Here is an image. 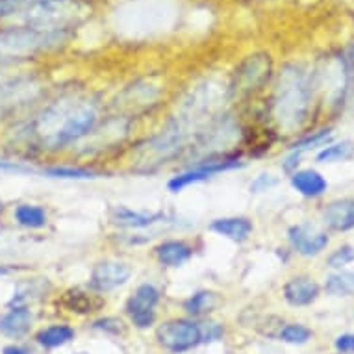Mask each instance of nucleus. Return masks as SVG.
Masks as SVG:
<instances>
[{
    "label": "nucleus",
    "mask_w": 354,
    "mask_h": 354,
    "mask_svg": "<svg viewBox=\"0 0 354 354\" xmlns=\"http://www.w3.org/2000/svg\"><path fill=\"white\" fill-rule=\"evenodd\" d=\"M89 15L87 0H24L17 17L28 28L71 34Z\"/></svg>",
    "instance_id": "1"
},
{
    "label": "nucleus",
    "mask_w": 354,
    "mask_h": 354,
    "mask_svg": "<svg viewBox=\"0 0 354 354\" xmlns=\"http://www.w3.org/2000/svg\"><path fill=\"white\" fill-rule=\"evenodd\" d=\"M310 82L308 75L297 65H288L280 73L279 86L274 91L277 119L286 128L299 127L310 108Z\"/></svg>",
    "instance_id": "2"
},
{
    "label": "nucleus",
    "mask_w": 354,
    "mask_h": 354,
    "mask_svg": "<svg viewBox=\"0 0 354 354\" xmlns=\"http://www.w3.org/2000/svg\"><path fill=\"white\" fill-rule=\"evenodd\" d=\"M69 35L67 32H43L23 24L0 28V65L50 50L65 43Z\"/></svg>",
    "instance_id": "3"
},
{
    "label": "nucleus",
    "mask_w": 354,
    "mask_h": 354,
    "mask_svg": "<svg viewBox=\"0 0 354 354\" xmlns=\"http://www.w3.org/2000/svg\"><path fill=\"white\" fill-rule=\"evenodd\" d=\"M99 121L97 110L91 104H78L73 110L64 111L62 124L48 134L47 141L53 147H65L86 138Z\"/></svg>",
    "instance_id": "4"
},
{
    "label": "nucleus",
    "mask_w": 354,
    "mask_h": 354,
    "mask_svg": "<svg viewBox=\"0 0 354 354\" xmlns=\"http://www.w3.org/2000/svg\"><path fill=\"white\" fill-rule=\"evenodd\" d=\"M156 337L171 353H184L203 342V330L193 321L173 319L158 328Z\"/></svg>",
    "instance_id": "5"
},
{
    "label": "nucleus",
    "mask_w": 354,
    "mask_h": 354,
    "mask_svg": "<svg viewBox=\"0 0 354 354\" xmlns=\"http://www.w3.org/2000/svg\"><path fill=\"white\" fill-rule=\"evenodd\" d=\"M243 167V162H239L238 156L234 158H221V160H208V162L201 163L197 167L189 169L186 173H180L173 176L167 182V187L171 193H180L182 189H186L192 184H198L212 178L214 174L223 173V171H230V169Z\"/></svg>",
    "instance_id": "6"
},
{
    "label": "nucleus",
    "mask_w": 354,
    "mask_h": 354,
    "mask_svg": "<svg viewBox=\"0 0 354 354\" xmlns=\"http://www.w3.org/2000/svg\"><path fill=\"white\" fill-rule=\"evenodd\" d=\"M160 302V290L152 284H141L127 302V314L136 326L147 328L156 321V306Z\"/></svg>",
    "instance_id": "7"
},
{
    "label": "nucleus",
    "mask_w": 354,
    "mask_h": 354,
    "mask_svg": "<svg viewBox=\"0 0 354 354\" xmlns=\"http://www.w3.org/2000/svg\"><path fill=\"white\" fill-rule=\"evenodd\" d=\"M130 277H132V268L127 261L102 260L91 271L89 286H91V290L106 293V291H113L127 284Z\"/></svg>",
    "instance_id": "8"
},
{
    "label": "nucleus",
    "mask_w": 354,
    "mask_h": 354,
    "mask_svg": "<svg viewBox=\"0 0 354 354\" xmlns=\"http://www.w3.org/2000/svg\"><path fill=\"white\" fill-rule=\"evenodd\" d=\"M271 76V58L268 54H252L241 62L236 69V84L234 91H252L263 86Z\"/></svg>",
    "instance_id": "9"
},
{
    "label": "nucleus",
    "mask_w": 354,
    "mask_h": 354,
    "mask_svg": "<svg viewBox=\"0 0 354 354\" xmlns=\"http://www.w3.org/2000/svg\"><path fill=\"white\" fill-rule=\"evenodd\" d=\"M288 239H290L291 249L295 250L297 254L306 256V258L317 256L326 249V245L330 243L328 234L317 230L315 227H310V225L291 227L288 232Z\"/></svg>",
    "instance_id": "10"
},
{
    "label": "nucleus",
    "mask_w": 354,
    "mask_h": 354,
    "mask_svg": "<svg viewBox=\"0 0 354 354\" xmlns=\"http://www.w3.org/2000/svg\"><path fill=\"white\" fill-rule=\"evenodd\" d=\"M325 225L336 232H347L354 228V198L332 201L323 212Z\"/></svg>",
    "instance_id": "11"
},
{
    "label": "nucleus",
    "mask_w": 354,
    "mask_h": 354,
    "mask_svg": "<svg viewBox=\"0 0 354 354\" xmlns=\"http://www.w3.org/2000/svg\"><path fill=\"white\" fill-rule=\"evenodd\" d=\"M209 230L217 236L230 239V241L243 243L250 238L254 225L247 217H219V219H214L209 223Z\"/></svg>",
    "instance_id": "12"
},
{
    "label": "nucleus",
    "mask_w": 354,
    "mask_h": 354,
    "mask_svg": "<svg viewBox=\"0 0 354 354\" xmlns=\"http://www.w3.org/2000/svg\"><path fill=\"white\" fill-rule=\"evenodd\" d=\"M319 284L308 277H295L286 282L284 299L291 306H308L319 297Z\"/></svg>",
    "instance_id": "13"
},
{
    "label": "nucleus",
    "mask_w": 354,
    "mask_h": 354,
    "mask_svg": "<svg viewBox=\"0 0 354 354\" xmlns=\"http://www.w3.org/2000/svg\"><path fill=\"white\" fill-rule=\"evenodd\" d=\"M110 219L113 225L124 228H149L165 219L163 214H149V212H134L127 206H113L110 209Z\"/></svg>",
    "instance_id": "14"
},
{
    "label": "nucleus",
    "mask_w": 354,
    "mask_h": 354,
    "mask_svg": "<svg viewBox=\"0 0 354 354\" xmlns=\"http://www.w3.org/2000/svg\"><path fill=\"white\" fill-rule=\"evenodd\" d=\"M291 186L297 193H301L302 197L315 198L321 197L326 192L328 182L315 169H302V171H293L291 173Z\"/></svg>",
    "instance_id": "15"
},
{
    "label": "nucleus",
    "mask_w": 354,
    "mask_h": 354,
    "mask_svg": "<svg viewBox=\"0 0 354 354\" xmlns=\"http://www.w3.org/2000/svg\"><path fill=\"white\" fill-rule=\"evenodd\" d=\"M158 261L165 268H182L193 256V249L182 239H167L154 249Z\"/></svg>",
    "instance_id": "16"
},
{
    "label": "nucleus",
    "mask_w": 354,
    "mask_h": 354,
    "mask_svg": "<svg viewBox=\"0 0 354 354\" xmlns=\"http://www.w3.org/2000/svg\"><path fill=\"white\" fill-rule=\"evenodd\" d=\"M32 325V312L28 308H13L0 319V332L10 337H21L28 332Z\"/></svg>",
    "instance_id": "17"
},
{
    "label": "nucleus",
    "mask_w": 354,
    "mask_h": 354,
    "mask_svg": "<svg viewBox=\"0 0 354 354\" xmlns=\"http://www.w3.org/2000/svg\"><path fill=\"white\" fill-rule=\"evenodd\" d=\"M64 306L73 314H91L102 306V299L82 290H69L64 297Z\"/></svg>",
    "instance_id": "18"
},
{
    "label": "nucleus",
    "mask_w": 354,
    "mask_h": 354,
    "mask_svg": "<svg viewBox=\"0 0 354 354\" xmlns=\"http://www.w3.org/2000/svg\"><path fill=\"white\" fill-rule=\"evenodd\" d=\"M75 337V330L67 325H53L45 328V330H41L37 334V342L43 345V347L54 348V347H62L65 343H69L71 339Z\"/></svg>",
    "instance_id": "19"
},
{
    "label": "nucleus",
    "mask_w": 354,
    "mask_h": 354,
    "mask_svg": "<svg viewBox=\"0 0 354 354\" xmlns=\"http://www.w3.org/2000/svg\"><path fill=\"white\" fill-rule=\"evenodd\" d=\"M325 291L332 297H348L354 293L353 271H337L332 273L325 282Z\"/></svg>",
    "instance_id": "20"
},
{
    "label": "nucleus",
    "mask_w": 354,
    "mask_h": 354,
    "mask_svg": "<svg viewBox=\"0 0 354 354\" xmlns=\"http://www.w3.org/2000/svg\"><path fill=\"white\" fill-rule=\"evenodd\" d=\"M15 219L21 227L43 228L47 225V212L35 204H21L15 209Z\"/></svg>",
    "instance_id": "21"
},
{
    "label": "nucleus",
    "mask_w": 354,
    "mask_h": 354,
    "mask_svg": "<svg viewBox=\"0 0 354 354\" xmlns=\"http://www.w3.org/2000/svg\"><path fill=\"white\" fill-rule=\"evenodd\" d=\"M219 304V295L214 291H197L184 302V308L193 315H203L212 312Z\"/></svg>",
    "instance_id": "22"
},
{
    "label": "nucleus",
    "mask_w": 354,
    "mask_h": 354,
    "mask_svg": "<svg viewBox=\"0 0 354 354\" xmlns=\"http://www.w3.org/2000/svg\"><path fill=\"white\" fill-rule=\"evenodd\" d=\"M43 173L53 178H65V180H93L99 176L97 171L84 167H48Z\"/></svg>",
    "instance_id": "23"
},
{
    "label": "nucleus",
    "mask_w": 354,
    "mask_h": 354,
    "mask_svg": "<svg viewBox=\"0 0 354 354\" xmlns=\"http://www.w3.org/2000/svg\"><path fill=\"white\" fill-rule=\"evenodd\" d=\"M351 154H353V145H351L348 141H342V143H336V145L325 147V149L317 154V162L319 163L342 162V160H347Z\"/></svg>",
    "instance_id": "24"
},
{
    "label": "nucleus",
    "mask_w": 354,
    "mask_h": 354,
    "mask_svg": "<svg viewBox=\"0 0 354 354\" xmlns=\"http://www.w3.org/2000/svg\"><path fill=\"white\" fill-rule=\"evenodd\" d=\"M279 337L286 343H295V345H302L312 337V330L302 325H286L282 326Z\"/></svg>",
    "instance_id": "25"
},
{
    "label": "nucleus",
    "mask_w": 354,
    "mask_h": 354,
    "mask_svg": "<svg viewBox=\"0 0 354 354\" xmlns=\"http://www.w3.org/2000/svg\"><path fill=\"white\" fill-rule=\"evenodd\" d=\"M354 261V249L351 245H343L337 250H334L330 256H328V268L332 269H342L348 263Z\"/></svg>",
    "instance_id": "26"
},
{
    "label": "nucleus",
    "mask_w": 354,
    "mask_h": 354,
    "mask_svg": "<svg viewBox=\"0 0 354 354\" xmlns=\"http://www.w3.org/2000/svg\"><path fill=\"white\" fill-rule=\"evenodd\" d=\"M330 136H332L330 130H321V132H315L314 136H308V138H304L302 141L295 143V145H293V151L302 152V151H306V149H314V147L325 145L326 141L330 140Z\"/></svg>",
    "instance_id": "27"
},
{
    "label": "nucleus",
    "mask_w": 354,
    "mask_h": 354,
    "mask_svg": "<svg viewBox=\"0 0 354 354\" xmlns=\"http://www.w3.org/2000/svg\"><path fill=\"white\" fill-rule=\"evenodd\" d=\"M23 4L24 0H0V23H2L4 19L17 17Z\"/></svg>",
    "instance_id": "28"
},
{
    "label": "nucleus",
    "mask_w": 354,
    "mask_h": 354,
    "mask_svg": "<svg viewBox=\"0 0 354 354\" xmlns=\"http://www.w3.org/2000/svg\"><path fill=\"white\" fill-rule=\"evenodd\" d=\"M274 184H277V178H273V174H260V176H256V180L250 184V192H268L269 187H273Z\"/></svg>",
    "instance_id": "29"
},
{
    "label": "nucleus",
    "mask_w": 354,
    "mask_h": 354,
    "mask_svg": "<svg viewBox=\"0 0 354 354\" xmlns=\"http://www.w3.org/2000/svg\"><path fill=\"white\" fill-rule=\"evenodd\" d=\"M336 348L339 353H354V334H343L336 339Z\"/></svg>",
    "instance_id": "30"
},
{
    "label": "nucleus",
    "mask_w": 354,
    "mask_h": 354,
    "mask_svg": "<svg viewBox=\"0 0 354 354\" xmlns=\"http://www.w3.org/2000/svg\"><path fill=\"white\" fill-rule=\"evenodd\" d=\"M203 330V342H212V339H217V337L223 334L221 326H217L215 323H209L206 325V328H201Z\"/></svg>",
    "instance_id": "31"
},
{
    "label": "nucleus",
    "mask_w": 354,
    "mask_h": 354,
    "mask_svg": "<svg viewBox=\"0 0 354 354\" xmlns=\"http://www.w3.org/2000/svg\"><path fill=\"white\" fill-rule=\"evenodd\" d=\"M4 354H26V351H24V348L15 347V345H13V347H6V348H4Z\"/></svg>",
    "instance_id": "32"
},
{
    "label": "nucleus",
    "mask_w": 354,
    "mask_h": 354,
    "mask_svg": "<svg viewBox=\"0 0 354 354\" xmlns=\"http://www.w3.org/2000/svg\"><path fill=\"white\" fill-rule=\"evenodd\" d=\"M0 169H10V171H23V169L17 167V165H13V163H8V162H2V160H0Z\"/></svg>",
    "instance_id": "33"
},
{
    "label": "nucleus",
    "mask_w": 354,
    "mask_h": 354,
    "mask_svg": "<svg viewBox=\"0 0 354 354\" xmlns=\"http://www.w3.org/2000/svg\"><path fill=\"white\" fill-rule=\"evenodd\" d=\"M0 212H2V201H0Z\"/></svg>",
    "instance_id": "34"
}]
</instances>
